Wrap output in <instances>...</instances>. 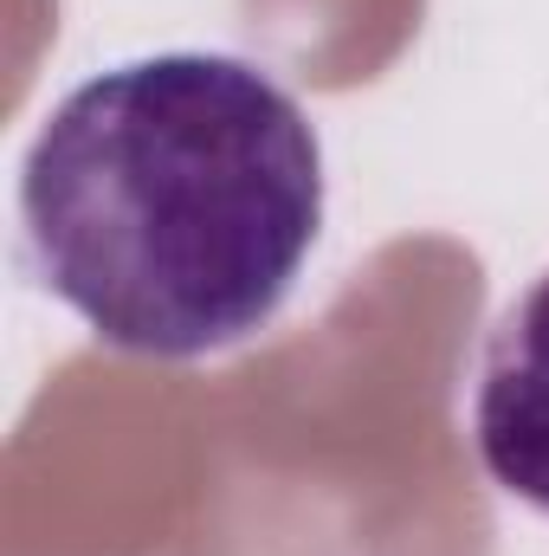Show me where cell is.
Masks as SVG:
<instances>
[{
	"label": "cell",
	"instance_id": "6da1fadb",
	"mask_svg": "<svg viewBox=\"0 0 549 556\" xmlns=\"http://www.w3.org/2000/svg\"><path fill=\"white\" fill-rule=\"evenodd\" d=\"M323 137L266 65L149 52L72 85L20 162L46 291L111 350L194 363L259 337L323 233Z\"/></svg>",
	"mask_w": 549,
	"mask_h": 556
},
{
	"label": "cell",
	"instance_id": "7a4b0ae2",
	"mask_svg": "<svg viewBox=\"0 0 549 556\" xmlns=\"http://www.w3.org/2000/svg\"><path fill=\"white\" fill-rule=\"evenodd\" d=\"M472 453L485 479L549 518V273H537L485 330L472 376Z\"/></svg>",
	"mask_w": 549,
	"mask_h": 556
}]
</instances>
